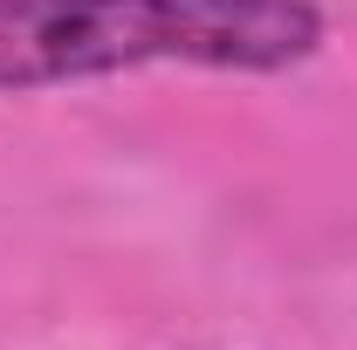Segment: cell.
<instances>
[{"label": "cell", "mask_w": 357, "mask_h": 350, "mask_svg": "<svg viewBox=\"0 0 357 350\" xmlns=\"http://www.w3.org/2000/svg\"><path fill=\"white\" fill-rule=\"evenodd\" d=\"M323 48L310 0H0V96L124 69L282 76Z\"/></svg>", "instance_id": "6da1fadb"}]
</instances>
